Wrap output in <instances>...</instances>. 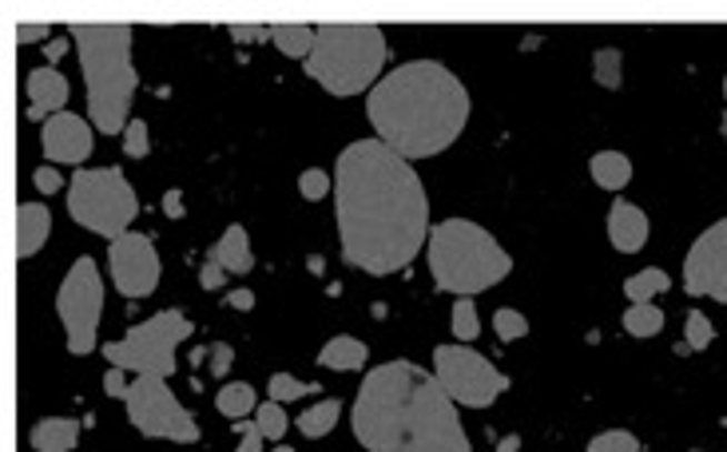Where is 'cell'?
I'll return each instance as SVG.
<instances>
[{
	"mask_svg": "<svg viewBox=\"0 0 727 452\" xmlns=\"http://www.w3.org/2000/svg\"><path fill=\"white\" fill-rule=\"evenodd\" d=\"M335 219L346 267L374 278L406 270L429 242L426 183L382 139H358L335 163Z\"/></svg>",
	"mask_w": 727,
	"mask_h": 452,
	"instance_id": "obj_1",
	"label": "cell"
},
{
	"mask_svg": "<svg viewBox=\"0 0 727 452\" xmlns=\"http://www.w3.org/2000/svg\"><path fill=\"white\" fill-rule=\"evenodd\" d=\"M350 425L366 452H474L454 398L414 361H386L366 373Z\"/></svg>",
	"mask_w": 727,
	"mask_h": 452,
	"instance_id": "obj_2",
	"label": "cell"
},
{
	"mask_svg": "<svg viewBox=\"0 0 727 452\" xmlns=\"http://www.w3.org/2000/svg\"><path fill=\"white\" fill-rule=\"evenodd\" d=\"M374 139L401 159H429L454 148L469 123V92L438 60H410L378 80L366 96Z\"/></svg>",
	"mask_w": 727,
	"mask_h": 452,
	"instance_id": "obj_3",
	"label": "cell"
},
{
	"mask_svg": "<svg viewBox=\"0 0 727 452\" xmlns=\"http://www.w3.org/2000/svg\"><path fill=\"white\" fill-rule=\"evenodd\" d=\"M68 37L80 56L88 83V115L100 135H123L131 123V100H136V64H131V32L128 24H72Z\"/></svg>",
	"mask_w": 727,
	"mask_h": 452,
	"instance_id": "obj_4",
	"label": "cell"
},
{
	"mask_svg": "<svg viewBox=\"0 0 727 452\" xmlns=\"http://www.w3.org/2000/svg\"><path fill=\"white\" fill-rule=\"evenodd\" d=\"M426 259H429V274H434V287L461 298L485 294L489 287L505 282L509 270H514V259L505 254L501 242L469 219L438 222L429 231Z\"/></svg>",
	"mask_w": 727,
	"mask_h": 452,
	"instance_id": "obj_5",
	"label": "cell"
},
{
	"mask_svg": "<svg viewBox=\"0 0 727 452\" xmlns=\"http://www.w3.org/2000/svg\"><path fill=\"white\" fill-rule=\"evenodd\" d=\"M386 56L390 48L378 24H322L302 72L330 96H362L378 88Z\"/></svg>",
	"mask_w": 727,
	"mask_h": 452,
	"instance_id": "obj_6",
	"label": "cell"
},
{
	"mask_svg": "<svg viewBox=\"0 0 727 452\" xmlns=\"http://www.w3.org/2000/svg\"><path fill=\"white\" fill-rule=\"evenodd\" d=\"M68 214L84 231L116 242L140 214V199L120 167H80L68 183Z\"/></svg>",
	"mask_w": 727,
	"mask_h": 452,
	"instance_id": "obj_7",
	"label": "cell"
},
{
	"mask_svg": "<svg viewBox=\"0 0 727 452\" xmlns=\"http://www.w3.org/2000/svg\"><path fill=\"white\" fill-rule=\"evenodd\" d=\"M196 333V325L187 322L183 310H159L148 322L131 325L120 342L103 345V358L116 370H128L131 378H163L176 373V353L179 345Z\"/></svg>",
	"mask_w": 727,
	"mask_h": 452,
	"instance_id": "obj_8",
	"label": "cell"
},
{
	"mask_svg": "<svg viewBox=\"0 0 727 452\" xmlns=\"http://www.w3.org/2000/svg\"><path fill=\"white\" fill-rule=\"evenodd\" d=\"M103 314V278L96 259H76L57 290V318L64 325V342L72 358H84L96 350V333H100Z\"/></svg>",
	"mask_w": 727,
	"mask_h": 452,
	"instance_id": "obj_9",
	"label": "cell"
},
{
	"mask_svg": "<svg viewBox=\"0 0 727 452\" xmlns=\"http://www.w3.org/2000/svg\"><path fill=\"white\" fill-rule=\"evenodd\" d=\"M434 378L461 409H489L509 389V378L494 361L461 342L434 350Z\"/></svg>",
	"mask_w": 727,
	"mask_h": 452,
	"instance_id": "obj_10",
	"label": "cell"
},
{
	"mask_svg": "<svg viewBox=\"0 0 727 452\" xmlns=\"http://www.w3.org/2000/svg\"><path fill=\"white\" fill-rule=\"evenodd\" d=\"M123 405H128L131 429H140L151 441H199V421L191 416V409H183V401L171 393L163 378H131Z\"/></svg>",
	"mask_w": 727,
	"mask_h": 452,
	"instance_id": "obj_11",
	"label": "cell"
},
{
	"mask_svg": "<svg viewBox=\"0 0 727 452\" xmlns=\"http://www.w3.org/2000/svg\"><path fill=\"white\" fill-rule=\"evenodd\" d=\"M684 294L727 305V219L711 222L684 259Z\"/></svg>",
	"mask_w": 727,
	"mask_h": 452,
	"instance_id": "obj_12",
	"label": "cell"
},
{
	"mask_svg": "<svg viewBox=\"0 0 727 452\" xmlns=\"http://www.w3.org/2000/svg\"><path fill=\"white\" fill-rule=\"evenodd\" d=\"M108 262H112V282L128 302L136 298H151L159 287V250L148 234H120V239L108 247Z\"/></svg>",
	"mask_w": 727,
	"mask_h": 452,
	"instance_id": "obj_13",
	"label": "cell"
},
{
	"mask_svg": "<svg viewBox=\"0 0 727 452\" xmlns=\"http://www.w3.org/2000/svg\"><path fill=\"white\" fill-rule=\"evenodd\" d=\"M40 148H44V155L52 159V163L80 167L96 148L92 123H88L84 115L60 111V115H52V120L44 123V131H40Z\"/></svg>",
	"mask_w": 727,
	"mask_h": 452,
	"instance_id": "obj_14",
	"label": "cell"
},
{
	"mask_svg": "<svg viewBox=\"0 0 727 452\" xmlns=\"http://www.w3.org/2000/svg\"><path fill=\"white\" fill-rule=\"evenodd\" d=\"M68 80L57 72V68H32L29 80H24V96H29V120H52V115H60L68 103Z\"/></svg>",
	"mask_w": 727,
	"mask_h": 452,
	"instance_id": "obj_15",
	"label": "cell"
},
{
	"mask_svg": "<svg viewBox=\"0 0 727 452\" xmlns=\"http://www.w3.org/2000/svg\"><path fill=\"white\" fill-rule=\"evenodd\" d=\"M648 234H653V222H648V214H644L636 203L616 199V203L608 207V242H613L620 254H636V250H644Z\"/></svg>",
	"mask_w": 727,
	"mask_h": 452,
	"instance_id": "obj_16",
	"label": "cell"
},
{
	"mask_svg": "<svg viewBox=\"0 0 727 452\" xmlns=\"http://www.w3.org/2000/svg\"><path fill=\"white\" fill-rule=\"evenodd\" d=\"M52 234V211L44 203H20L17 211V254L32 259Z\"/></svg>",
	"mask_w": 727,
	"mask_h": 452,
	"instance_id": "obj_17",
	"label": "cell"
},
{
	"mask_svg": "<svg viewBox=\"0 0 727 452\" xmlns=\"http://www.w3.org/2000/svg\"><path fill=\"white\" fill-rule=\"evenodd\" d=\"M207 259L219 262V267H223L227 274H251V267H255L251 239H247V231H242L239 222H235V227H227L223 239H219L211 250H207Z\"/></svg>",
	"mask_w": 727,
	"mask_h": 452,
	"instance_id": "obj_18",
	"label": "cell"
},
{
	"mask_svg": "<svg viewBox=\"0 0 727 452\" xmlns=\"http://www.w3.org/2000/svg\"><path fill=\"white\" fill-rule=\"evenodd\" d=\"M366 361H370V350H366V342L350 338V333H338V338H330V342L318 350V365H322V370L358 373V370H366Z\"/></svg>",
	"mask_w": 727,
	"mask_h": 452,
	"instance_id": "obj_19",
	"label": "cell"
},
{
	"mask_svg": "<svg viewBox=\"0 0 727 452\" xmlns=\"http://www.w3.org/2000/svg\"><path fill=\"white\" fill-rule=\"evenodd\" d=\"M76 441H80V421L72 416H44L29 433V444L37 452H72Z\"/></svg>",
	"mask_w": 727,
	"mask_h": 452,
	"instance_id": "obj_20",
	"label": "cell"
},
{
	"mask_svg": "<svg viewBox=\"0 0 727 452\" xmlns=\"http://www.w3.org/2000/svg\"><path fill=\"white\" fill-rule=\"evenodd\" d=\"M588 175L592 183L605 187V191H625L633 183V159L625 151H597L588 159Z\"/></svg>",
	"mask_w": 727,
	"mask_h": 452,
	"instance_id": "obj_21",
	"label": "cell"
},
{
	"mask_svg": "<svg viewBox=\"0 0 727 452\" xmlns=\"http://www.w3.org/2000/svg\"><path fill=\"white\" fill-rule=\"evenodd\" d=\"M668 290H671V278H668V270H660V267L636 270L633 278H625V298L633 305L656 302V298L668 294Z\"/></svg>",
	"mask_w": 727,
	"mask_h": 452,
	"instance_id": "obj_22",
	"label": "cell"
},
{
	"mask_svg": "<svg viewBox=\"0 0 727 452\" xmlns=\"http://www.w3.org/2000/svg\"><path fill=\"white\" fill-rule=\"evenodd\" d=\"M338 416H342V401H338V398H327V401H318V405L302 409L299 421H295V425H299V433H302V436H310V441H318V436L335 433Z\"/></svg>",
	"mask_w": 727,
	"mask_h": 452,
	"instance_id": "obj_23",
	"label": "cell"
},
{
	"mask_svg": "<svg viewBox=\"0 0 727 452\" xmlns=\"http://www.w3.org/2000/svg\"><path fill=\"white\" fill-rule=\"evenodd\" d=\"M271 44L290 60H302L315 52V28L310 24H271Z\"/></svg>",
	"mask_w": 727,
	"mask_h": 452,
	"instance_id": "obj_24",
	"label": "cell"
},
{
	"mask_svg": "<svg viewBox=\"0 0 727 452\" xmlns=\"http://www.w3.org/2000/svg\"><path fill=\"white\" fill-rule=\"evenodd\" d=\"M215 409L235 425L242 416H251L255 409H259V401H255V389L247 385V381H227V385L219 389V398H215Z\"/></svg>",
	"mask_w": 727,
	"mask_h": 452,
	"instance_id": "obj_25",
	"label": "cell"
},
{
	"mask_svg": "<svg viewBox=\"0 0 727 452\" xmlns=\"http://www.w3.org/2000/svg\"><path fill=\"white\" fill-rule=\"evenodd\" d=\"M620 325H625L633 338H656V333L664 330V310L656 302H644V305H628L625 318H620Z\"/></svg>",
	"mask_w": 727,
	"mask_h": 452,
	"instance_id": "obj_26",
	"label": "cell"
},
{
	"mask_svg": "<svg viewBox=\"0 0 727 452\" xmlns=\"http://www.w3.org/2000/svg\"><path fill=\"white\" fill-rule=\"evenodd\" d=\"M592 76H597L600 88L616 92L625 83V52L620 48H597L592 52Z\"/></svg>",
	"mask_w": 727,
	"mask_h": 452,
	"instance_id": "obj_27",
	"label": "cell"
},
{
	"mask_svg": "<svg viewBox=\"0 0 727 452\" xmlns=\"http://www.w3.org/2000/svg\"><path fill=\"white\" fill-rule=\"evenodd\" d=\"M449 322H454L457 342H461V345L474 342L477 333H481V318H477L474 298H457V302H454V314H449Z\"/></svg>",
	"mask_w": 727,
	"mask_h": 452,
	"instance_id": "obj_28",
	"label": "cell"
},
{
	"mask_svg": "<svg viewBox=\"0 0 727 452\" xmlns=\"http://www.w3.org/2000/svg\"><path fill=\"white\" fill-rule=\"evenodd\" d=\"M684 342H688L691 353L708 350V345L716 342V325H711V318L699 314V310H688V318H684Z\"/></svg>",
	"mask_w": 727,
	"mask_h": 452,
	"instance_id": "obj_29",
	"label": "cell"
},
{
	"mask_svg": "<svg viewBox=\"0 0 727 452\" xmlns=\"http://www.w3.org/2000/svg\"><path fill=\"white\" fill-rule=\"evenodd\" d=\"M255 425L262 429V436H267V441H282V436H287V429H290V421H287V413H282L279 401H267V405L255 409Z\"/></svg>",
	"mask_w": 727,
	"mask_h": 452,
	"instance_id": "obj_30",
	"label": "cell"
},
{
	"mask_svg": "<svg viewBox=\"0 0 727 452\" xmlns=\"http://www.w3.org/2000/svg\"><path fill=\"white\" fill-rule=\"evenodd\" d=\"M318 385H302L299 378H290V373H275L271 381H267V398L279 401V405H287V401H299L307 398V393H315Z\"/></svg>",
	"mask_w": 727,
	"mask_h": 452,
	"instance_id": "obj_31",
	"label": "cell"
},
{
	"mask_svg": "<svg viewBox=\"0 0 727 452\" xmlns=\"http://www.w3.org/2000/svg\"><path fill=\"white\" fill-rule=\"evenodd\" d=\"M494 333L501 338V342H521L525 333H529V318L521 314V310H497L494 314Z\"/></svg>",
	"mask_w": 727,
	"mask_h": 452,
	"instance_id": "obj_32",
	"label": "cell"
},
{
	"mask_svg": "<svg viewBox=\"0 0 727 452\" xmlns=\"http://www.w3.org/2000/svg\"><path fill=\"white\" fill-rule=\"evenodd\" d=\"M585 452H640V441L628 429H608V433L592 436Z\"/></svg>",
	"mask_w": 727,
	"mask_h": 452,
	"instance_id": "obj_33",
	"label": "cell"
},
{
	"mask_svg": "<svg viewBox=\"0 0 727 452\" xmlns=\"http://www.w3.org/2000/svg\"><path fill=\"white\" fill-rule=\"evenodd\" d=\"M330 187H335V179H330V171H322V167H307V171L299 175V194L307 199V203L327 199Z\"/></svg>",
	"mask_w": 727,
	"mask_h": 452,
	"instance_id": "obj_34",
	"label": "cell"
},
{
	"mask_svg": "<svg viewBox=\"0 0 727 452\" xmlns=\"http://www.w3.org/2000/svg\"><path fill=\"white\" fill-rule=\"evenodd\" d=\"M148 151H151L148 123H143V120H131L128 131H123V155H128V159H148Z\"/></svg>",
	"mask_w": 727,
	"mask_h": 452,
	"instance_id": "obj_35",
	"label": "cell"
},
{
	"mask_svg": "<svg viewBox=\"0 0 727 452\" xmlns=\"http://www.w3.org/2000/svg\"><path fill=\"white\" fill-rule=\"evenodd\" d=\"M227 37L235 44H262V40H271V24H231L227 28Z\"/></svg>",
	"mask_w": 727,
	"mask_h": 452,
	"instance_id": "obj_36",
	"label": "cell"
},
{
	"mask_svg": "<svg viewBox=\"0 0 727 452\" xmlns=\"http://www.w3.org/2000/svg\"><path fill=\"white\" fill-rule=\"evenodd\" d=\"M235 425H239V433H242V441H239V449H235V452H262L267 436H262V429L255 425V421H235Z\"/></svg>",
	"mask_w": 727,
	"mask_h": 452,
	"instance_id": "obj_37",
	"label": "cell"
},
{
	"mask_svg": "<svg viewBox=\"0 0 727 452\" xmlns=\"http://www.w3.org/2000/svg\"><path fill=\"white\" fill-rule=\"evenodd\" d=\"M231 365H235V350H231L227 342H215V345H211V373H215L219 381H223L227 373H231Z\"/></svg>",
	"mask_w": 727,
	"mask_h": 452,
	"instance_id": "obj_38",
	"label": "cell"
},
{
	"mask_svg": "<svg viewBox=\"0 0 727 452\" xmlns=\"http://www.w3.org/2000/svg\"><path fill=\"white\" fill-rule=\"evenodd\" d=\"M32 187H37L40 194H57V191H64V179H60L57 167H37V175H32Z\"/></svg>",
	"mask_w": 727,
	"mask_h": 452,
	"instance_id": "obj_39",
	"label": "cell"
},
{
	"mask_svg": "<svg viewBox=\"0 0 727 452\" xmlns=\"http://www.w3.org/2000/svg\"><path fill=\"white\" fill-rule=\"evenodd\" d=\"M199 287H203V290H223L227 287V270L219 267V262L203 259V267H199Z\"/></svg>",
	"mask_w": 727,
	"mask_h": 452,
	"instance_id": "obj_40",
	"label": "cell"
},
{
	"mask_svg": "<svg viewBox=\"0 0 727 452\" xmlns=\"http://www.w3.org/2000/svg\"><path fill=\"white\" fill-rule=\"evenodd\" d=\"M128 370H116V365H108V373H103V393L108 398H128Z\"/></svg>",
	"mask_w": 727,
	"mask_h": 452,
	"instance_id": "obj_41",
	"label": "cell"
},
{
	"mask_svg": "<svg viewBox=\"0 0 727 452\" xmlns=\"http://www.w3.org/2000/svg\"><path fill=\"white\" fill-rule=\"evenodd\" d=\"M17 40L20 44H40V40H52V28L48 24H17Z\"/></svg>",
	"mask_w": 727,
	"mask_h": 452,
	"instance_id": "obj_42",
	"label": "cell"
},
{
	"mask_svg": "<svg viewBox=\"0 0 727 452\" xmlns=\"http://www.w3.org/2000/svg\"><path fill=\"white\" fill-rule=\"evenodd\" d=\"M68 48H72V37H68V32H64V37H52V40H48V44H44V60H48V68L60 64V60H64V56H68Z\"/></svg>",
	"mask_w": 727,
	"mask_h": 452,
	"instance_id": "obj_43",
	"label": "cell"
},
{
	"mask_svg": "<svg viewBox=\"0 0 727 452\" xmlns=\"http://www.w3.org/2000/svg\"><path fill=\"white\" fill-rule=\"evenodd\" d=\"M227 305H231V310H242V314H251L255 290H235V294H227Z\"/></svg>",
	"mask_w": 727,
	"mask_h": 452,
	"instance_id": "obj_44",
	"label": "cell"
},
{
	"mask_svg": "<svg viewBox=\"0 0 727 452\" xmlns=\"http://www.w3.org/2000/svg\"><path fill=\"white\" fill-rule=\"evenodd\" d=\"M163 214H168V219H183V214H187L183 194H179V191H168V194H163Z\"/></svg>",
	"mask_w": 727,
	"mask_h": 452,
	"instance_id": "obj_45",
	"label": "cell"
},
{
	"mask_svg": "<svg viewBox=\"0 0 727 452\" xmlns=\"http://www.w3.org/2000/svg\"><path fill=\"white\" fill-rule=\"evenodd\" d=\"M497 452H521V433H509L497 441Z\"/></svg>",
	"mask_w": 727,
	"mask_h": 452,
	"instance_id": "obj_46",
	"label": "cell"
},
{
	"mask_svg": "<svg viewBox=\"0 0 727 452\" xmlns=\"http://www.w3.org/2000/svg\"><path fill=\"white\" fill-rule=\"evenodd\" d=\"M307 270H310V274L322 278V274H327V259H322V254H310V259H307Z\"/></svg>",
	"mask_w": 727,
	"mask_h": 452,
	"instance_id": "obj_47",
	"label": "cell"
},
{
	"mask_svg": "<svg viewBox=\"0 0 727 452\" xmlns=\"http://www.w3.org/2000/svg\"><path fill=\"white\" fill-rule=\"evenodd\" d=\"M275 452H295V449H290V444H279V449H275Z\"/></svg>",
	"mask_w": 727,
	"mask_h": 452,
	"instance_id": "obj_48",
	"label": "cell"
},
{
	"mask_svg": "<svg viewBox=\"0 0 727 452\" xmlns=\"http://www.w3.org/2000/svg\"><path fill=\"white\" fill-rule=\"evenodd\" d=\"M724 139H727V111H724Z\"/></svg>",
	"mask_w": 727,
	"mask_h": 452,
	"instance_id": "obj_49",
	"label": "cell"
},
{
	"mask_svg": "<svg viewBox=\"0 0 727 452\" xmlns=\"http://www.w3.org/2000/svg\"><path fill=\"white\" fill-rule=\"evenodd\" d=\"M724 100H727V76H724Z\"/></svg>",
	"mask_w": 727,
	"mask_h": 452,
	"instance_id": "obj_50",
	"label": "cell"
}]
</instances>
